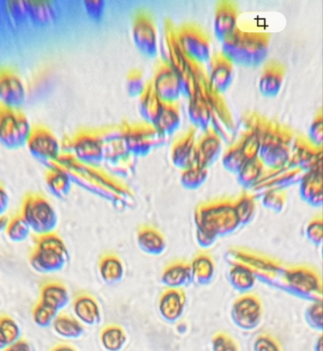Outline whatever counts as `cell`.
<instances>
[{
	"mask_svg": "<svg viewBox=\"0 0 323 351\" xmlns=\"http://www.w3.org/2000/svg\"><path fill=\"white\" fill-rule=\"evenodd\" d=\"M222 55L233 66L256 67L265 60L268 53L266 34L240 29L222 43Z\"/></svg>",
	"mask_w": 323,
	"mask_h": 351,
	"instance_id": "obj_1",
	"label": "cell"
},
{
	"mask_svg": "<svg viewBox=\"0 0 323 351\" xmlns=\"http://www.w3.org/2000/svg\"><path fill=\"white\" fill-rule=\"evenodd\" d=\"M29 254L32 267L40 272H54L69 261V252L62 238L56 232L36 235Z\"/></svg>",
	"mask_w": 323,
	"mask_h": 351,
	"instance_id": "obj_2",
	"label": "cell"
},
{
	"mask_svg": "<svg viewBox=\"0 0 323 351\" xmlns=\"http://www.w3.org/2000/svg\"><path fill=\"white\" fill-rule=\"evenodd\" d=\"M19 213L35 235L55 232L58 226V218L53 206L40 193L28 191L24 194Z\"/></svg>",
	"mask_w": 323,
	"mask_h": 351,
	"instance_id": "obj_3",
	"label": "cell"
},
{
	"mask_svg": "<svg viewBox=\"0 0 323 351\" xmlns=\"http://www.w3.org/2000/svg\"><path fill=\"white\" fill-rule=\"evenodd\" d=\"M200 239H214L218 234L228 232L239 221L234 204L220 201L201 206L198 212Z\"/></svg>",
	"mask_w": 323,
	"mask_h": 351,
	"instance_id": "obj_4",
	"label": "cell"
},
{
	"mask_svg": "<svg viewBox=\"0 0 323 351\" xmlns=\"http://www.w3.org/2000/svg\"><path fill=\"white\" fill-rule=\"evenodd\" d=\"M34 128L21 110L1 109L0 141L6 148L15 149L26 145Z\"/></svg>",
	"mask_w": 323,
	"mask_h": 351,
	"instance_id": "obj_5",
	"label": "cell"
},
{
	"mask_svg": "<svg viewBox=\"0 0 323 351\" xmlns=\"http://www.w3.org/2000/svg\"><path fill=\"white\" fill-rule=\"evenodd\" d=\"M62 151L71 154L77 161L90 166L99 167L104 161L98 131L80 132L71 139L62 143Z\"/></svg>",
	"mask_w": 323,
	"mask_h": 351,
	"instance_id": "obj_6",
	"label": "cell"
},
{
	"mask_svg": "<svg viewBox=\"0 0 323 351\" xmlns=\"http://www.w3.org/2000/svg\"><path fill=\"white\" fill-rule=\"evenodd\" d=\"M180 47L186 57L192 62L203 66L210 60L211 47L206 34L193 24H185L176 28Z\"/></svg>",
	"mask_w": 323,
	"mask_h": 351,
	"instance_id": "obj_7",
	"label": "cell"
},
{
	"mask_svg": "<svg viewBox=\"0 0 323 351\" xmlns=\"http://www.w3.org/2000/svg\"><path fill=\"white\" fill-rule=\"evenodd\" d=\"M167 137L149 124L125 125V140L129 152L134 156H144L163 145Z\"/></svg>",
	"mask_w": 323,
	"mask_h": 351,
	"instance_id": "obj_8",
	"label": "cell"
},
{
	"mask_svg": "<svg viewBox=\"0 0 323 351\" xmlns=\"http://www.w3.org/2000/svg\"><path fill=\"white\" fill-rule=\"evenodd\" d=\"M125 128V125H121L98 131L102 144L104 160L115 167L129 166L134 157L126 146Z\"/></svg>",
	"mask_w": 323,
	"mask_h": 351,
	"instance_id": "obj_9",
	"label": "cell"
},
{
	"mask_svg": "<svg viewBox=\"0 0 323 351\" xmlns=\"http://www.w3.org/2000/svg\"><path fill=\"white\" fill-rule=\"evenodd\" d=\"M132 38L142 55L151 58L158 55L159 34L154 21L146 12H141L135 15Z\"/></svg>",
	"mask_w": 323,
	"mask_h": 351,
	"instance_id": "obj_10",
	"label": "cell"
},
{
	"mask_svg": "<svg viewBox=\"0 0 323 351\" xmlns=\"http://www.w3.org/2000/svg\"><path fill=\"white\" fill-rule=\"evenodd\" d=\"M158 54L160 62L173 68L178 74L184 71L191 62L180 47L176 28L168 20L164 23L159 34Z\"/></svg>",
	"mask_w": 323,
	"mask_h": 351,
	"instance_id": "obj_11",
	"label": "cell"
},
{
	"mask_svg": "<svg viewBox=\"0 0 323 351\" xmlns=\"http://www.w3.org/2000/svg\"><path fill=\"white\" fill-rule=\"evenodd\" d=\"M208 101L211 111L210 130L222 141L233 143L237 126L222 95L209 91Z\"/></svg>",
	"mask_w": 323,
	"mask_h": 351,
	"instance_id": "obj_12",
	"label": "cell"
},
{
	"mask_svg": "<svg viewBox=\"0 0 323 351\" xmlns=\"http://www.w3.org/2000/svg\"><path fill=\"white\" fill-rule=\"evenodd\" d=\"M30 154L38 160L51 165L62 154V143L44 127H34L27 143Z\"/></svg>",
	"mask_w": 323,
	"mask_h": 351,
	"instance_id": "obj_13",
	"label": "cell"
},
{
	"mask_svg": "<svg viewBox=\"0 0 323 351\" xmlns=\"http://www.w3.org/2000/svg\"><path fill=\"white\" fill-rule=\"evenodd\" d=\"M149 85L165 104H177L182 95L178 73L171 66L160 62L157 65Z\"/></svg>",
	"mask_w": 323,
	"mask_h": 351,
	"instance_id": "obj_14",
	"label": "cell"
},
{
	"mask_svg": "<svg viewBox=\"0 0 323 351\" xmlns=\"http://www.w3.org/2000/svg\"><path fill=\"white\" fill-rule=\"evenodd\" d=\"M27 88L22 78L12 71H3L0 75L1 108L21 110L27 99Z\"/></svg>",
	"mask_w": 323,
	"mask_h": 351,
	"instance_id": "obj_15",
	"label": "cell"
},
{
	"mask_svg": "<svg viewBox=\"0 0 323 351\" xmlns=\"http://www.w3.org/2000/svg\"><path fill=\"white\" fill-rule=\"evenodd\" d=\"M206 70L210 91L222 95L230 86L234 77V66L221 53L212 55Z\"/></svg>",
	"mask_w": 323,
	"mask_h": 351,
	"instance_id": "obj_16",
	"label": "cell"
},
{
	"mask_svg": "<svg viewBox=\"0 0 323 351\" xmlns=\"http://www.w3.org/2000/svg\"><path fill=\"white\" fill-rule=\"evenodd\" d=\"M238 10L232 1H221L216 6L213 21L215 38L221 43L238 29Z\"/></svg>",
	"mask_w": 323,
	"mask_h": 351,
	"instance_id": "obj_17",
	"label": "cell"
},
{
	"mask_svg": "<svg viewBox=\"0 0 323 351\" xmlns=\"http://www.w3.org/2000/svg\"><path fill=\"white\" fill-rule=\"evenodd\" d=\"M195 130L190 129L181 135L171 147L173 162L184 169L195 166Z\"/></svg>",
	"mask_w": 323,
	"mask_h": 351,
	"instance_id": "obj_18",
	"label": "cell"
},
{
	"mask_svg": "<svg viewBox=\"0 0 323 351\" xmlns=\"http://www.w3.org/2000/svg\"><path fill=\"white\" fill-rule=\"evenodd\" d=\"M209 89L189 99L187 114L195 130L205 132L210 130L211 111L208 101Z\"/></svg>",
	"mask_w": 323,
	"mask_h": 351,
	"instance_id": "obj_19",
	"label": "cell"
},
{
	"mask_svg": "<svg viewBox=\"0 0 323 351\" xmlns=\"http://www.w3.org/2000/svg\"><path fill=\"white\" fill-rule=\"evenodd\" d=\"M222 141L211 130L202 132L197 141L195 149V166L206 169L220 155Z\"/></svg>",
	"mask_w": 323,
	"mask_h": 351,
	"instance_id": "obj_20",
	"label": "cell"
},
{
	"mask_svg": "<svg viewBox=\"0 0 323 351\" xmlns=\"http://www.w3.org/2000/svg\"><path fill=\"white\" fill-rule=\"evenodd\" d=\"M136 238L141 250L149 255L160 254L166 246L163 234L152 225H141L136 230Z\"/></svg>",
	"mask_w": 323,
	"mask_h": 351,
	"instance_id": "obj_21",
	"label": "cell"
},
{
	"mask_svg": "<svg viewBox=\"0 0 323 351\" xmlns=\"http://www.w3.org/2000/svg\"><path fill=\"white\" fill-rule=\"evenodd\" d=\"M284 77L283 66L276 62H269L264 67L259 82L260 93L272 98L279 93Z\"/></svg>",
	"mask_w": 323,
	"mask_h": 351,
	"instance_id": "obj_22",
	"label": "cell"
},
{
	"mask_svg": "<svg viewBox=\"0 0 323 351\" xmlns=\"http://www.w3.org/2000/svg\"><path fill=\"white\" fill-rule=\"evenodd\" d=\"M180 125L181 116L177 104L164 103L152 126L167 138L176 133Z\"/></svg>",
	"mask_w": 323,
	"mask_h": 351,
	"instance_id": "obj_23",
	"label": "cell"
},
{
	"mask_svg": "<svg viewBox=\"0 0 323 351\" xmlns=\"http://www.w3.org/2000/svg\"><path fill=\"white\" fill-rule=\"evenodd\" d=\"M29 23L45 27L51 25L56 19V11L53 4L47 1H27Z\"/></svg>",
	"mask_w": 323,
	"mask_h": 351,
	"instance_id": "obj_24",
	"label": "cell"
},
{
	"mask_svg": "<svg viewBox=\"0 0 323 351\" xmlns=\"http://www.w3.org/2000/svg\"><path fill=\"white\" fill-rule=\"evenodd\" d=\"M45 179L49 192L58 199H64L70 193L71 180L64 171L50 167L46 171Z\"/></svg>",
	"mask_w": 323,
	"mask_h": 351,
	"instance_id": "obj_25",
	"label": "cell"
},
{
	"mask_svg": "<svg viewBox=\"0 0 323 351\" xmlns=\"http://www.w3.org/2000/svg\"><path fill=\"white\" fill-rule=\"evenodd\" d=\"M98 268L103 279L109 282L119 280L123 275V263L117 254L112 252H105L100 256Z\"/></svg>",
	"mask_w": 323,
	"mask_h": 351,
	"instance_id": "obj_26",
	"label": "cell"
},
{
	"mask_svg": "<svg viewBox=\"0 0 323 351\" xmlns=\"http://www.w3.org/2000/svg\"><path fill=\"white\" fill-rule=\"evenodd\" d=\"M163 104L148 83L147 89L139 97V111L143 123L152 125L158 115Z\"/></svg>",
	"mask_w": 323,
	"mask_h": 351,
	"instance_id": "obj_27",
	"label": "cell"
},
{
	"mask_svg": "<svg viewBox=\"0 0 323 351\" xmlns=\"http://www.w3.org/2000/svg\"><path fill=\"white\" fill-rule=\"evenodd\" d=\"M191 275V266L184 261L173 262L164 269L162 279L170 287L184 284Z\"/></svg>",
	"mask_w": 323,
	"mask_h": 351,
	"instance_id": "obj_28",
	"label": "cell"
},
{
	"mask_svg": "<svg viewBox=\"0 0 323 351\" xmlns=\"http://www.w3.org/2000/svg\"><path fill=\"white\" fill-rule=\"evenodd\" d=\"M4 230L10 240L21 243L29 237L32 229L21 214L17 213L9 218Z\"/></svg>",
	"mask_w": 323,
	"mask_h": 351,
	"instance_id": "obj_29",
	"label": "cell"
},
{
	"mask_svg": "<svg viewBox=\"0 0 323 351\" xmlns=\"http://www.w3.org/2000/svg\"><path fill=\"white\" fill-rule=\"evenodd\" d=\"M5 10L8 19L12 24L20 26L29 23L27 1H7Z\"/></svg>",
	"mask_w": 323,
	"mask_h": 351,
	"instance_id": "obj_30",
	"label": "cell"
},
{
	"mask_svg": "<svg viewBox=\"0 0 323 351\" xmlns=\"http://www.w3.org/2000/svg\"><path fill=\"white\" fill-rule=\"evenodd\" d=\"M148 83L141 71L134 70L127 77L126 91L130 97L139 98L147 89Z\"/></svg>",
	"mask_w": 323,
	"mask_h": 351,
	"instance_id": "obj_31",
	"label": "cell"
},
{
	"mask_svg": "<svg viewBox=\"0 0 323 351\" xmlns=\"http://www.w3.org/2000/svg\"><path fill=\"white\" fill-rule=\"evenodd\" d=\"M191 266V274L198 279H208L213 271V263L211 258L205 254L198 255Z\"/></svg>",
	"mask_w": 323,
	"mask_h": 351,
	"instance_id": "obj_32",
	"label": "cell"
},
{
	"mask_svg": "<svg viewBox=\"0 0 323 351\" xmlns=\"http://www.w3.org/2000/svg\"><path fill=\"white\" fill-rule=\"evenodd\" d=\"M247 161L237 143L232 144L223 156V163L229 169H241Z\"/></svg>",
	"mask_w": 323,
	"mask_h": 351,
	"instance_id": "obj_33",
	"label": "cell"
},
{
	"mask_svg": "<svg viewBox=\"0 0 323 351\" xmlns=\"http://www.w3.org/2000/svg\"><path fill=\"white\" fill-rule=\"evenodd\" d=\"M83 8L86 15L95 22L101 21L106 10V1L104 0H84Z\"/></svg>",
	"mask_w": 323,
	"mask_h": 351,
	"instance_id": "obj_34",
	"label": "cell"
},
{
	"mask_svg": "<svg viewBox=\"0 0 323 351\" xmlns=\"http://www.w3.org/2000/svg\"><path fill=\"white\" fill-rule=\"evenodd\" d=\"M308 136L314 147H320L322 144L323 124L322 114L318 115L310 125Z\"/></svg>",
	"mask_w": 323,
	"mask_h": 351,
	"instance_id": "obj_35",
	"label": "cell"
},
{
	"mask_svg": "<svg viewBox=\"0 0 323 351\" xmlns=\"http://www.w3.org/2000/svg\"><path fill=\"white\" fill-rule=\"evenodd\" d=\"M206 169H202L198 167L197 166H193L190 168H188L185 170L184 173L183 180L184 184L192 185L197 184L200 181L204 178V170Z\"/></svg>",
	"mask_w": 323,
	"mask_h": 351,
	"instance_id": "obj_36",
	"label": "cell"
},
{
	"mask_svg": "<svg viewBox=\"0 0 323 351\" xmlns=\"http://www.w3.org/2000/svg\"><path fill=\"white\" fill-rule=\"evenodd\" d=\"M9 206V195L3 184L0 189V213L3 215Z\"/></svg>",
	"mask_w": 323,
	"mask_h": 351,
	"instance_id": "obj_37",
	"label": "cell"
}]
</instances>
